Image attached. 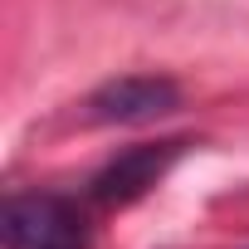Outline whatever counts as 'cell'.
I'll list each match as a JSON object with an SVG mask.
<instances>
[{"label":"cell","instance_id":"cell-1","mask_svg":"<svg viewBox=\"0 0 249 249\" xmlns=\"http://www.w3.org/2000/svg\"><path fill=\"white\" fill-rule=\"evenodd\" d=\"M5 249H93L88 215L59 191H15L0 210Z\"/></svg>","mask_w":249,"mask_h":249},{"label":"cell","instance_id":"cell-2","mask_svg":"<svg viewBox=\"0 0 249 249\" xmlns=\"http://www.w3.org/2000/svg\"><path fill=\"white\" fill-rule=\"evenodd\" d=\"M186 137H166V142H137L127 152H117L93 181H88V200L103 205V210H122V205H132L142 200L152 186L166 181V171L186 157Z\"/></svg>","mask_w":249,"mask_h":249},{"label":"cell","instance_id":"cell-3","mask_svg":"<svg viewBox=\"0 0 249 249\" xmlns=\"http://www.w3.org/2000/svg\"><path fill=\"white\" fill-rule=\"evenodd\" d=\"M181 107V83L166 73H122L88 93V117L107 127H142Z\"/></svg>","mask_w":249,"mask_h":249}]
</instances>
